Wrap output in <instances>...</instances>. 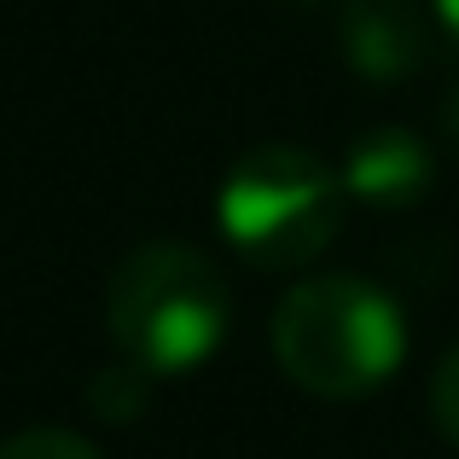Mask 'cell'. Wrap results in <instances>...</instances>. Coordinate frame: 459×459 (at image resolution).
<instances>
[{"instance_id":"cell-7","label":"cell","mask_w":459,"mask_h":459,"mask_svg":"<svg viewBox=\"0 0 459 459\" xmlns=\"http://www.w3.org/2000/svg\"><path fill=\"white\" fill-rule=\"evenodd\" d=\"M430 419H437V430L459 448V343L437 360V378H430Z\"/></svg>"},{"instance_id":"cell-5","label":"cell","mask_w":459,"mask_h":459,"mask_svg":"<svg viewBox=\"0 0 459 459\" xmlns=\"http://www.w3.org/2000/svg\"><path fill=\"white\" fill-rule=\"evenodd\" d=\"M349 198L372 204V210H407L430 192V152L413 128H367V134L349 146L343 169H337Z\"/></svg>"},{"instance_id":"cell-3","label":"cell","mask_w":459,"mask_h":459,"mask_svg":"<svg viewBox=\"0 0 459 459\" xmlns=\"http://www.w3.org/2000/svg\"><path fill=\"white\" fill-rule=\"evenodd\" d=\"M215 221L250 268H308L343 227V180L303 146H256L227 169Z\"/></svg>"},{"instance_id":"cell-4","label":"cell","mask_w":459,"mask_h":459,"mask_svg":"<svg viewBox=\"0 0 459 459\" xmlns=\"http://www.w3.org/2000/svg\"><path fill=\"white\" fill-rule=\"evenodd\" d=\"M343 53L367 82H407L430 65V18L413 0H355L343 12Z\"/></svg>"},{"instance_id":"cell-1","label":"cell","mask_w":459,"mask_h":459,"mask_svg":"<svg viewBox=\"0 0 459 459\" xmlns=\"http://www.w3.org/2000/svg\"><path fill=\"white\" fill-rule=\"evenodd\" d=\"M273 360L325 402H360L407 360V320L384 285L360 273H314L273 308Z\"/></svg>"},{"instance_id":"cell-6","label":"cell","mask_w":459,"mask_h":459,"mask_svg":"<svg viewBox=\"0 0 459 459\" xmlns=\"http://www.w3.org/2000/svg\"><path fill=\"white\" fill-rule=\"evenodd\" d=\"M0 459H100L88 437L76 430H58V425H35V430H18V437L0 442Z\"/></svg>"},{"instance_id":"cell-2","label":"cell","mask_w":459,"mask_h":459,"mask_svg":"<svg viewBox=\"0 0 459 459\" xmlns=\"http://www.w3.org/2000/svg\"><path fill=\"white\" fill-rule=\"evenodd\" d=\"M105 325L128 367H140L146 378H180L227 343L233 291L204 250L152 238L117 262L105 285Z\"/></svg>"},{"instance_id":"cell-8","label":"cell","mask_w":459,"mask_h":459,"mask_svg":"<svg viewBox=\"0 0 459 459\" xmlns=\"http://www.w3.org/2000/svg\"><path fill=\"white\" fill-rule=\"evenodd\" d=\"M430 18H437L442 30H448L454 41H459V0H430Z\"/></svg>"},{"instance_id":"cell-9","label":"cell","mask_w":459,"mask_h":459,"mask_svg":"<svg viewBox=\"0 0 459 459\" xmlns=\"http://www.w3.org/2000/svg\"><path fill=\"white\" fill-rule=\"evenodd\" d=\"M448 140L459 146V88H454V100H448Z\"/></svg>"}]
</instances>
